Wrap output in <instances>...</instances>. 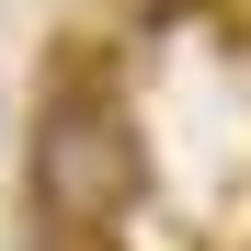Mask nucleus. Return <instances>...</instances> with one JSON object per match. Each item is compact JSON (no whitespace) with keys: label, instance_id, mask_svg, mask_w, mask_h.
<instances>
[{"label":"nucleus","instance_id":"1","mask_svg":"<svg viewBox=\"0 0 251 251\" xmlns=\"http://www.w3.org/2000/svg\"><path fill=\"white\" fill-rule=\"evenodd\" d=\"M137 194V126L103 80H57L34 103V149H23V205L57 240H103Z\"/></svg>","mask_w":251,"mask_h":251},{"label":"nucleus","instance_id":"2","mask_svg":"<svg viewBox=\"0 0 251 251\" xmlns=\"http://www.w3.org/2000/svg\"><path fill=\"white\" fill-rule=\"evenodd\" d=\"M34 251H103V240H57V228H34Z\"/></svg>","mask_w":251,"mask_h":251}]
</instances>
